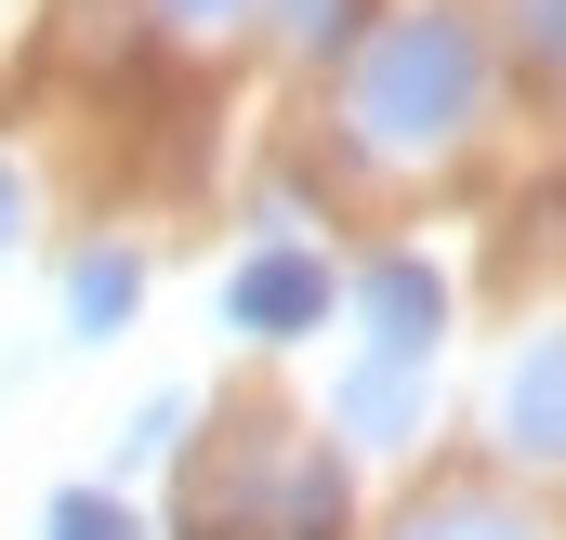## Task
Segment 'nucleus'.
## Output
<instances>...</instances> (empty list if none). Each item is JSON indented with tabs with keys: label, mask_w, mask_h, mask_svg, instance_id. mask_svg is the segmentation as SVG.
<instances>
[{
	"label": "nucleus",
	"mask_w": 566,
	"mask_h": 540,
	"mask_svg": "<svg viewBox=\"0 0 566 540\" xmlns=\"http://www.w3.org/2000/svg\"><path fill=\"white\" fill-rule=\"evenodd\" d=\"M119 303H133V264H93V277H80V330H106Z\"/></svg>",
	"instance_id": "obj_5"
},
{
	"label": "nucleus",
	"mask_w": 566,
	"mask_h": 540,
	"mask_svg": "<svg viewBox=\"0 0 566 540\" xmlns=\"http://www.w3.org/2000/svg\"><path fill=\"white\" fill-rule=\"evenodd\" d=\"M461 93V40H409L382 66V133H434V106Z\"/></svg>",
	"instance_id": "obj_1"
},
{
	"label": "nucleus",
	"mask_w": 566,
	"mask_h": 540,
	"mask_svg": "<svg viewBox=\"0 0 566 540\" xmlns=\"http://www.w3.org/2000/svg\"><path fill=\"white\" fill-rule=\"evenodd\" d=\"M40 540H133V515H119V501H93V488H80V501H53V528Z\"/></svg>",
	"instance_id": "obj_4"
},
{
	"label": "nucleus",
	"mask_w": 566,
	"mask_h": 540,
	"mask_svg": "<svg viewBox=\"0 0 566 540\" xmlns=\"http://www.w3.org/2000/svg\"><path fill=\"white\" fill-rule=\"evenodd\" d=\"M514 448L566 461V343H541V356H527V383H514Z\"/></svg>",
	"instance_id": "obj_3"
},
{
	"label": "nucleus",
	"mask_w": 566,
	"mask_h": 540,
	"mask_svg": "<svg viewBox=\"0 0 566 540\" xmlns=\"http://www.w3.org/2000/svg\"><path fill=\"white\" fill-rule=\"evenodd\" d=\"M409 540H527V528H501V515H434V528H409Z\"/></svg>",
	"instance_id": "obj_6"
},
{
	"label": "nucleus",
	"mask_w": 566,
	"mask_h": 540,
	"mask_svg": "<svg viewBox=\"0 0 566 540\" xmlns=\"http://www.w3.org/2000/svg\"><path fill=\"white\" fill-rule=\"evenodd\" d=\"M0 211H13V185H0Z\"/></svg>",
	"instance_id": "obj_7"
},
{
	"label": "nucleus",
	"mask_w": 566,
	"mask_h": 540,
	"mask_svg": "<svg viewBox=\"0 0 566 540\" xmlns=\"http://www.w3.org/2000/svg\"><path fill=\"white\" fill-rule=\"evenodd\" d=\"M303 316H316V264H251L238 277V330H264V343H290V330H303Z\"/></svg>",
	"instance_id": "obj_2"
}]
</instances>
